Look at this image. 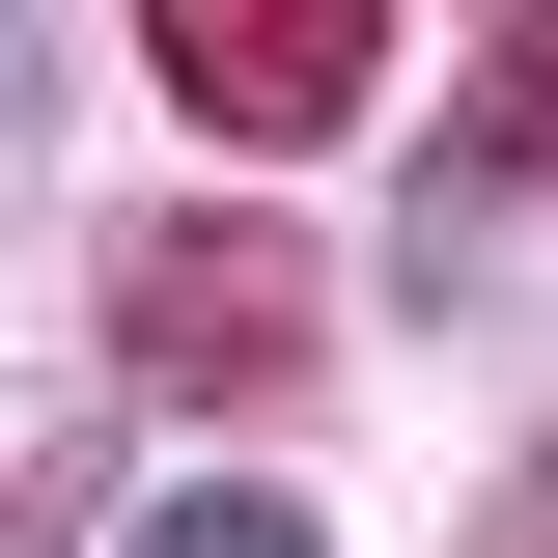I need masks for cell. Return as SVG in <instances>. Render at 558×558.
<instances>
[{"label": "cell", "instance_id": "cell-1", "mask_svg": "<svg viewBox=\"0 0 558 558\" xmlns=\"http://www.w3.org/2000/svg\"><path fill=\"white\" fill-rule=\"evenodd\" d=\"M363 84H391L363 0H168V112H223V140H336Z\"/></svg>", "mask_w": 558, "mask_h": 558}, {"label": "cell", "instance_id": "cell-2", "mask_svg": "<svg viewBox=\"0 0 558 558\" xmlns=\"http://www.w3.org/2000/svg\"><path fill=\"white\" fill-rule=\"evenodd\" d=\"M112 307H140V363H168V391H279V363H307V252H279V223H196V252H140Z\"/></svg>", "mask_w": 558, "mask_h": 558}, {"label": "cell", "instance_id": "cell-3", "mask_svg": "<svg viewBox=\"0 0 558 558\" xmlns=\"http://www.w3.org/2000/svg\"><path fill=\"white\" fill-rule=\"evenodd\" d=\"M112 558H336V531H307V502H279V475H168V502H140Z\"/></svg>", "mask_w": 558, "mask_h": 558}, {"label": "cell", "instance_id": "cell-4", "mask_svg": "<svg viewBox=\"0 0 558 558\" xmlns=\"http://www.w3.org/2000/svg\"><path fill=\"white\" fill-rule=\"evenodd\" d=\"M502 140H531V168H558V28H502Z\"/></svg>", "mask_w": 558, "mask_h": 558}]
</instances>
